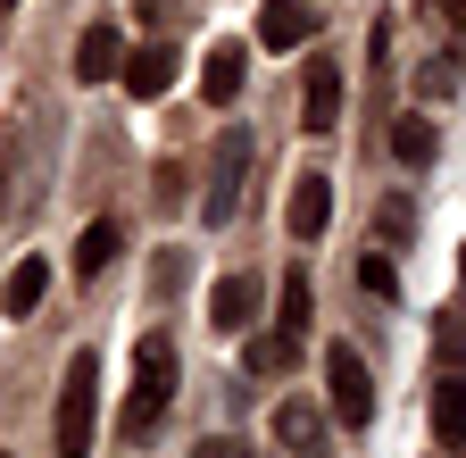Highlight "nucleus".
<instances>
[{"instance_id":"11","label":"nucleus","mask_w":466,"mask_h":458,"mask_svg":"<svg viewBox=\"0 0 466 458\" xmlns=\"http://www.w3.org/2000/svg\"><path fill=\"white\" fill-rule=\"evenodd\" d=\"M283 225H291V242H317L325 225H333V184L325 176H300L291 200H283Z\"/></svg>"},{"instance_id":"10","label":"nucleus","mask_w":466,"mask_h":458,"mask_svg":"<svg viewBox=\"0 0 466 458\" xmlns=\"http://www.w3.org/2000/svg\"><path fill=\"white\" fill-rule=\"evenodd\" d=\"M242 76H250L242 42H208V59H200V100H208V108H233V100H242Z\"/></svg>"},{"instance_id":"25","label":"nucleus","mask_w":466,"mask_h":458,"mask_svg":"<svg viewBox=\"0 0 466 458\" xmlns=\"http://www.w3.org/2000/svg\"><path fill=\"white\" fill-rule=\"evenodd\" d=\"M458 275H466V250H458Z\"/></svg>"},{"instance_id":"6","label":"nucleus","mask_w":466,"mask_h":458,"mask_svg":"<svg viewBox=\"0 0 466 458\" xmlns=\"http://www.w3.org/2000/svg\"><path fill=\"white\" fill-rule=\"evenodd\" d=\"M425 417H433V450H466V375L441 367L425 392Z\"/></svg>"},{"instance_id":"23","label":"nucleus","mask_w":466,"mask_h":458,"mask_svg":"<svg viewBox=\"0 0 466 458\" xmlns=\"http://www.w3.org/2000/svg\"><path fill=\"white\" fill-rule=\"evenodd\" d=\"M184 9H192V0H142V17H158V25H167V17H184Z\"/></svg>"},{"instance_id":"15","label":"nucleus","mask_w":466,"mask_h":458,"mask_svg":"<svg viewBox=\"0 0 466 458\" xmlns=\"http://www.w3.org/2000/svg\"><path fill=\"white\" fill-rule=\"evenodd\" d=\"M116 250H126L116 217H92V225H84V242H76V275H84V283H100V275L116 267Z\"/></svg>"},{"instance_id":"20","label":"nucleus","mask_w":466,"mask_h":458,"mask_svg":"<svg viewBox=\"0 0 466 458\" xmlns=\"http://www.w3.org/2000/svg\"><path fill=\"white\" fill-rule=\"evenodd\" d=\"M359 292H375V300H391V292H400V275H391V259H383V250H367V259H359Z\"/></svg>"},{"instance_id":"5","label":"nucleus","mask_w":466,"mask_h":458,"mask_svg":"<svg viewBox=\"0 0 466 458\" xmlns=\"http://www.w3.org/2000/svg\"><path fill=\"white\" fill-rule=\"evenodd\" d=\"M175 76H184V50H175V42H142V50H126V92H134V100H167Z\"/></svg>"},{"instance_id":"21","label":"nucleus","mask_w":466,"mask_h":458,"mask_svg":"<svg viewBox=\"0 0 466 458\" xmlns=\"http://www.w3.org/2000/svg\"><path fill=\"white\" fill-rule=\"evenodd\" d=\"M408 225H417V209H408V200H383V217H375L383 250H400V242H408Z\"/></svg>"},{"instance_id":"14","label":"nucleus","mask_w":466,"mask_h":458,"mask_svg":"<svg viewBox=\"0 0 466 458\" xmlns=\"http://www.w3.org/2000/svg\"><path fill=\"white\" fill-rule=\"evenodd\" d=\"M309 34H317V17L300 9V0H267V9H258V42L267 50H300Z\"/></svg>"},{"instance_id":"4","label":"nucleus","mask_w":466,"mask_h":458,"mask_svg":"<svg viewBox=\"0 0 466 458\" xmlns=\"http://www.w3.org/2000/svg\"><path fill=\"white\" fill-rule=\"evenodd\" d=\"M325 400H333V417L341 425H367L375 417V375H367V359L359 351H350V341H333V351H325Z\"/></svg>"},{"instance_id":"3","label":"nucleus","mask_w":466,"mask_h":458,"mask_svg":"<svg viewBox=\"0 0 466 458\" xmlns=\"http://www.w3.org/2000/svg\"><path fill=\"white\" fill-rule=\"evenodd\" d=\"M242 167H250V134L225 126V134L208 142V192H200V217H208V225H225L233 209H242Z\"/></svg>"},{"instance_id":"27","label":"nucleus","mask_w":466,"mask_h":458,"mask_svg":"<svg viewBox=\"0 0 466 458\" xmlns=\"http://www.w3.org/2000/svg\"><path fill=\"white\" fill-rule=\"evenodd\" d=\"M0 458H9V450H0Z\"/></svg>"},{"instance_id":"26","label":"nucleus","mask_w":466,"mask_h":458,"mask_svg":"<svg viewBox=\"0 0 466 458\" xmlns=\"http://www.w3.org/2000/svg\"><path fill=\"white\" fill-rule=\"evenodd\" d=\"M0 9H17V0H0Z\"/></svg>"},{"instance_id":"12","label":"nucleus","mask_w":466,"mask_h":458,"mask_svg":"<svg viewBox=\"0 0 466 458\" xmlns=\"http://www.w3.org/2000/svg\"><path fill=\"white\" fill-rule=\"evenodd\" d=\"M208 325L217 333H250L258 325V275H225L208 292Z\"/></svg>"},{"instance_id":"13","label":"nucleus","mask_w":466,"mask_h":458,"mask_svg":"<svg viewBox=\"0 0 466 458\" xmlns=\"http://www.w3.org/2000/svg\"><path fill=\"white\" fill-rule=\"evenodd\" d=\"M25 134H34V117L17 108V117L0 126V217H9V209L25 200Z\"/></svg>"},{"instance_id":"24","label":"nucleus","mask_w":466,"mask_h":458,"mask_svg":"<svg viewBox=\"0 0 466 458\" xmlns=\"http://www.w3.org/2000/svg\"><path fill=\"white\" fill-rule=\"evenodd\" d=\"M433 17H450V25H466V0H425Z\"/></svg>"},{"instance_id":"22","label":"nucleus","mask_w":466,"mask_h":458,"mask_svg":"<svg viewBox=\"0 0 466 458\" xmlns=\"http://www.w3.org/2000/svg\"><path fill=\"white\" fill-rule=\"evenodd\" d=\"M433 351H441V367H466V317H441L433 325Z\"/></svg>"},{"instance_id":"18","label":"nucleus","mask_w":466,"mask_h":458,"mask_svg":"<svg viewBox=\"0 0 466 458\" xmlns=\"http://www.w3.org/2000/svg\"><path fill=\"white\" fill-rule=\"evenodd\" d=\"M391 158L400 167H433V126L425 117H391Z\"/></svg>"},{"instance_id":"16","label":"nucleus","mask_w":466,"mask_h":458,"mask_svg":"<svg viewBox=\"0 0 466 458\" xmlns=\"http://www.w3.org/2000/svg\"><path fill=\"white\" fill-rule=\"evenodd\" d=\"M42 292H50V267H42V259H17L9 283H0V317H34Z\"/></svg>"},{"instance_id":"2","label":"nucleus","mask_w":466,"mask_h":458,"mask_svg":"<svg viewBox=\"0 0 466 458\" xmlns=\"http://www.w3.org/2000/svg\"><path fill=\"white\" fill-rule=\"evenodd\" d=\"M92 417H100V351H76L67 359V383H58L50 458H92Z\"/></svg>"},{"instance_id":"1","label":"nucleus","mask_w":466,"mask_h":458,"mask_svg":"<svg viewBox=\"0 0 466 458\" xmlns=\"http://www.w3.org/2000/svg\"><path fill=\"white\" fill-rule=\"evenodd\" d=\"M175 341L167 333H142V351H134V392H126V417H116V433L126 442H150L158 417H167V400H175Z\"/></svg>"},{"instance_id":"9","label":"nucleus","mask_w":466,"mask_h":458,"mask_svg":"<svg viewBox=\"0 0 466 458\" xmlns=\"http://www.w3.org/2000/svg\"><path fill=\"white\" fill-rule=\"evenodd\" d=\"M108 76H126V34L100 17V25H84V42H76V84H108Z\"/></svg>"},{"instance_id":"8","label":"nucleus","mask_w":466,"mask_h":458,"mask_svg":"<svg viewBox=\"0 0 466 458\" xmlns=\"http://www.w3.org/2000/svg\"><path fill=\"white\" fill-rule=\"evenodd\" d=\"M275 442H283L291 458H333L325 409H309V400H283V409H275Z\"/></svg>"},{"instance_id":"19","label":"nucleus","mask_w":466,"mask_h":458,"mask_svg":"<svg viewBox=\"0 0 466 458\" xmlns=\"http://www.w3.org/2000/svg\"><path fill=\"white\" fill-rule=\"evenodd\" d=\"M309 317H317V292H309V275H291V283H283V309H275V333L300 341V333H309Z\"/></svg>"},{"instance_id":"7","label":"nucleus","mask_w":466,"mask_h":458,"mask_svg":"<svg viewBox=\"0 0 466 458\" xmlns=\"http://www.w3.org/2000/svg\"><path fill=\"white\" fill-rule=\"evenodd\" d=\"M300 126L309 134H333L341 126V67L333 59H309V76H300Z\"/></svg>"},{"instance_id":"17","label":"nucleus","mask_w":466,"mask_h":458,"mask_svg":"<svg viewBox=\"0 0 466 458\" xmlns=\"http://www.w3.org/2000/svg\"><path fill=\"white\" fill-rule=\"evenodd\" d=\"M291 351H300L291 333H250V341H242V367H250V375H283Z\"/></svg>"}]
</instances>
